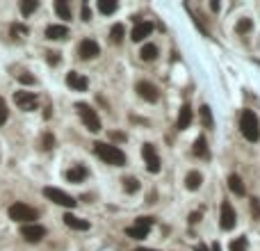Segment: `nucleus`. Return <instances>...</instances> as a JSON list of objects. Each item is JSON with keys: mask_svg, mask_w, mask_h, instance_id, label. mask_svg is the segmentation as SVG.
Wrapping results in <instances>:
<instances>
[{"mask_svg": "<svg viewBox=\"0 0 260 251\" xmlns=\"http://www.w3.org/2000/svg\"><path fill=\"white\" fill-rule=\"evenodd\" d=\"M94 151H96V156L101 158L103 162H107V165H114V167H121V165H126V153L119 149V146H114V144L96 142L94 144Z\"/></svg>", "mask_w": 260, "mask_h": 251, "instance_id": "1", "label": "nucleus"}, {"mask_svg": "<svg viewBox=\"0 0 260 251\" xmlns=\"http://www.w3.org/2000/svg\"><path fill=\"white\" fill-rule=\"evenodd\" d=\"M240 130H242L244 139H249V142H258L260 139V124L254 110H244L242 112V117H240Z\"/></svg>", "mask_w": 260, "mask_h": 251, "instance_id": "2", "label": "nucleus"}, {"mask_svg": "<svg viewBox=\"0 0 260 251\" xmlns=\"http://www.w3.org/2000/svg\"><path fill=\"white\" fill-rule=\"evenodd\" d=\"M7 215H9V219L21 221V224H35L37 210H35V208H30L28 204H14V206H9Z\"/></svg>", "mask_w": 260, "mask_h": 251, "instance_id": "3", "label": "nucleus"}, {"mask_svg": "<svg viewBox=\"0 0 260 251\" xmlns=\"http://www.w3.org/2000/svg\"><path fill=\"white\" fill-rule=\"evenodd\" d=\"M76 110H78V114H80L83 124L87 126L89 132H98V130H101V119H98V114H96L94 108H89L87 103H78Z\"/></svg>", "mask_w": 260, "mask_h": 251, "instance_id": "4", "label": "nucleus"}, {"mask_svg": "<svg viewBox=\"0 0 260 251\" xmlns=\"http://www.w3.org/2000/svg\"><path fill=\"white\" fill-rule=\"evenodd\" d=\"M151 226H153V219H151V217H139V219H135L132 226L126 228V235L132 240H144L148 235V231H151Z\"/></svg>", "mask_w": 260, "mask_h": 251, "instance_id": "5", "label": "nucleus"}, {"mask_svg": "<svg viewBox=\"0 0 260 251\" xmlns=\"http://www.w3.org/2000/svg\"><path fill=\"white\" fill-rule=\"evenodd\" d=\"M43 197L57 206H64V208H76V199L69 197L66 192L57 190V187H43Z\"/></svg>", "mask_w": 260, "mask_h": 251, "instance_id": "6", "label": "nucleus"}, {"mask_svg": "<svg viewBox=\"0 0 260 251\" xmlns=\"http://www.w3.org/2000/svg\"><path fill=\"white\" fill-rule=\"evenodd\" d=\"M142 158H144V162H146V169L151 173H158L160 169V165H162V162H160V156H158V151L153 149V144H144L142 146Z\"/></svg>", "mask_w": 260, "mask_h": 251, "instance_id": "7", "label": "nucleus"}, {"mask_svg": "<svg viewBox=\"0 0 260 251\" xmlns=\"http://www.w3.org/2000/svg\"><path fill=\"white\" fill-rule=\"evenodd\" d=\"M219 226L224 228V231H233L235 228V210L228 201L221 204V215H219Z\"/></svg>", "mask_w": 260, "mask_h": 251, "instance_id": "8", "label": "nucleus"}, {"mask_svg": "<svg viewBox=\"0 0 260 251\" xmlns=\"http://www.w3.org/2000/svg\"><path fill=\"white\" fill-rule=\"evenodd\" d=\"M14 101H16V105L21 110H25V112L37 108V94L35 91H16V94H14Z\"/></svg>", "mask_w": 260, "mask_h": 251, "instance_id": "9", "label": "nucleus"}, {"mask_svg": "<svg viewBox=\"0 0 260 251\" xmlns=\"http://www.w3.org/2000/svg\"><path fill=\"white\" fill-rule=\"evenodd\" d=\"M98 53H101V48H98V43L94 39H83L80 46H78V55L83 60H94V57H98Z\"/></svg>", "mask_w": 260, "mask_h": 251, "instance_id": "10", "label": "nucleus"}, {"mask_svg": "<svg viewBox=\"0 0 260 251\" xmlns=\"http://www.w3.org/2000/svg\"><path fill=\"white\" fill-rule=\"evenodd\" d=\"M21 235H23L28 242H39L46 235V228L39 226V224H23L21 226Z\"/></svg>", "mask_w": 260, "mask_h": 251, "instance_id": "11", "label": "nucleus"}, {"mask_svg": "<svg viewBox=\"0 0 260 251\" xmlns=\"http://www.w3.org/2000/svg\"><path fill=\"white\" fill-rule=\"evenodd\" d=\"M137 94L142 96L144 101H148V103H155V101L160 98L158 87H155V84H151V83H146V80L137 83Z\"/></svg>", "mask_w": 260, "mask_h": 251, "instance_id": "12", "label": "nucleus"}, {"mask_svg": "<svg viewBox=\"0 0 260 251\" xmlns=\"http://www.w3.org/2000/svg\"><path fill=\"white\" fill-rule=\"evenodd\" d=\"M151 32H153V23H151V21H137L132 32H130V39H132V42H144Z\"/></svg>", "mask_w": 260, "mask_h": 251, "instance_id": "13", "label": "nucleus"}, {"mask_svg": "<svg viewBox=\"0 0 260 251\" xmlns=\"http://www.w3.org/2000/svg\"><path fill=\"white\" fill-rule=\"evenodd\" d=\"M66 84H69L71 89H76V91H85L89 87L87 78H85V76H80V73H76V71H71L69 76H66Z\"/></svg>", "mask_w": 260, "mask_h": 251, "instance_id": "14", "label": "nucleus"}, {"mask_svg": "<svg viewBox=\"0 0 260 251\" xmlns=\"http://www.w3.org/2000/svg\"><path fill=\"white\" fill-rule=\"evenodd\" d=\"M192 108H189V103H183L180 105V110H178V130H185V128H189V124H192Z\"/></svg>", "mask_w": 260, "mask_h": 251, "instance_id": "15", "label": "nucleus"}, {"mask_svg": "<svg viewBox=\"0 0 260 251\" xmlns=\"http://www.w3.org/2000/svg\"><path fill=\"white\" fill-rule=\"evenodd\" d=\"M64 224L69 228H73V231H87L89 228V221L87 219H80V217H76V215H64Z\"/></svg>", "mask_w": 260, "mask_h": 251, "instance_id": "16", "label": "nucleus"}, {"mask_svg": "<svg viewBox=\"0 0 260 251\" xmlns=\"http://www.w3.org/2000/svg\"><path fill=\"white\" fill-rule=\"evenodd\" d=\"M69 28L66 25H48L46 28V39H66Z\"/></svg>", "mask_w": 260, "mask_h": 251, "instance_id": "17", "label": "nucleus"}, {"mask_svg": "<svg viewBox=\"0 0 260 251\" xmlns=\"http://www.w3.org/2000/svg\"><path fill=\"white\" fill-rule=\"evenodd\" d=\"M192 151H194V156L201 158V160H208V158H210V151H208V144H206V137H203V135L201 137H196Z\"/></svg>", "mask_w": 260, "mask_h": 251, "instance_id": "18", "label": "nucleus"}, {"mask_svg": "<svg viewBox=\"0 0 260 251\" xmlns=\"http://www.w3.org/2000/svg\"><path fill=\"white\" fill-rule=\"evenodd\" d=\"M66 178H69V183H80V180L87 178V169L83 165H76V167H71L66 171Z\"/></svg>", "mask_w": 260, "mask_h": 251, "instance_id": "19", "label": "nucleus"}, {"mask_svg": "<svg viewBox=\"0 0 260 251\" xmlns=\"http://www.w3.org/2000/svg\"><path fill=\"white\" fill-rule=\"evenodd\" d=\"M201 183H203V176L199 171H189L187 176H185V187H187V190H199V187H201Z\"/></svg>", "mask_w": 260, "mask_h": 251, "instance_id": "20", "label": "nucleus"}, {"mask_svg": "<svg viewBox=\"0 0 260 251\" xmlns=\"http://www.w3.org/2000/svg\"><path fill=\"white\" fill-rule=\"evenodd\" d=\"M228 187H231L233 194L244 197V183H242V178H240L237 173H231V176H228Z\"/></svg>", "mask_w": 260, "mask_h": 251, "instance_id": "21", "label": "nucleus"}, {"mask_svg": "<svg viewBox=\"0 0 260 251\" xmlns=\"http://www.w3.org/2000/svg\"><path fill=\"white\" fill-rule=\"evenodd\" d=\"M139 55H142L144 62H153L155 57H158V46H153V43H146V46L139 50Z\"/></svg>", "mask_w": 260, "mask_h": 251, "instance_id": "22", "label": "nucleus"}, {"mask_svg": "<svg viewBox=\"0 0 260 251\" xmlns=\"http://www.w3.org/2000/svg\"><path fill=\"white\" fill-rule=\"evenodd\" d=\"M55 12L59 14V18L71 21V7L66 5V0H57V2H55Z\"/></svg>", "mask_w": 260, "mask_h": 251, "instance_id": "23", "label": "nucleus"}, {"mask_svg": "<svg viewBox=\"0 0 260 251\" xmlns=\"http://www.w3.org/2000/svg\"><path fill=\"white\" fill-rule=\"evenodd\" d=\"M98 12L101 14L117 12V0H98Z\"/></svg>", "mask_w": 260, "mask_h": 251, "instance_id": "24", "label": "nucleus"}, {"mask_svg": "<svg viewBox=\"0 0 260 251\" xmlns=\"http://www.w3.org/2000/svg\"><path fill=\"white\" fill-rule=\"evenodd\" d=\"M37 7H39L37 0H21V14L23 16H30L32 12H37Z\"/></svg>", "mask_w": 260, "mask_h": 251, "instance_id": "25", "label": "nucleus"}, {"mask_svg": "<svg viewBox=\"0 0 260 251\" xmlns=\"http://www.w3.org/2000/svg\"><path fill=\"white\" fill-rule=\"evenodd\" d=\"M110 39H112V43H121V42H124V25H121V23L112 25V30H110Z\"/></svg>", "mask_w": 260, "mask_h": 251, "instance_id": "26", "label": "nucleus"}, {"mask_svg": "<svg viewBox=\"0 0 260 251\" xmlns=\"http://www.w3.org/2000/svg\"><path fill=\"white\" fill-rule=\"evenodd\" d=\"M124 190L128 192V194L137 192V190H139V180H137L135 176H128V178H124Z\"/></svg>", "mask_w": 260, "mask_h": 251, "instance_id": "27", "label": "nucleus"}, {"mask_svg": "<svg viewBox=\"0 0 260 251\" xmlns=\"http://www.w3.org/2000/svg\"><path fill=\"white\" fill-rule=\"evenodd\" d=\"M251 28H254V23H251V18H240V21H237V25H235V30L240 32V35L249 32Z\"/></svg>", "mask_w": 260, "mask_h": 251, "instance_id": "28", "label": "nucleus"}, {"mask_svg": "<svg viewBox=\"0 0 260 251\" xmlns=\"http://www.w3.org/2000/svg\"><path fill=\"white\" fill-rule=\"evenodd\" d=\"M53 146H55L53 132H43V137H42V149H43V151H50Z\"/></svg>", "mask_w": 260, "mask_h": 251, "instance_id": "29", "label": "nucleus"}, {"mask_svg": "<svg viewBox=\"0 0 260 251\" xmlns=\"http://www.w3.org/2000/svg\"><path fill=\"white\" fill-rule=\"evenodd\" d=\"M201 119H203V124L210 128L213 126V112H210V108L208 105H201Z\"/></svg>", "mask_w": 260, "mask_h": 251, "instance_id": "30", "label": "nucleus"}, {"mask_svg": "<svg viewBox=\"0 0 260 251\" xmlns=\"http://www.w3.org/2000/svg\"><path fill=\"white\" fill-rule=\"evenodd\" d=\"M231 251H247V240L244 238H237L231 242Z\"/></svg>", "mask_w": 260, "mask_h": 251, "instance_id": "31", "label": "nucleus"}, {"mask_svg": "<svg viewBox=\"0 0 260 251\" xmlns=\"http://www.w3.org/2000/svg\"><path fill=\"white\" fill-rule=\"evenodd\" d=\"M7 117H9V112H7V105H5V101L0 98V126L7 121Z\"/></svg>", "mask_w": 260, "mask_h": 251, "instance_id": "32", "label": "nucleus"}, {"mask_svg": "<svg viewBox=\"0 0 260 251\" xmlns=\"http://www.w3.org/2000/svg\"><path fill=\"white\" fill-rule=\"evenodd\" d=\"M251 212H254V219H260V201L258 199H251Z\"/></svg>", "mask_w": 260, "mask_h": 251, "instance_id": "33", "label": "nucleus"}, {"mask_svg": "<svg viewBox=\"0 0 260 251\" xmlns=\"http://www.w3.org/2000/svg\"><path fill=\"white\" fill-rule=\"evenodd\" d=\"M18 80H21L23 84H35V78H32V76H28V73H21V76H18Z\"/></svg>", "mask_w": 260, "mask_h": 251, "instance_id": "34", "label": "nucleus"}, {"mask_svg": "<svg viewBox=\"0 0 260 251\" xmlns=\"http://www.w3.org/2000/svg\"><path fill=\"white\" fill-rule=\"evenodd\" d=\"M25 32H28V30H25L21 23H18V25L14 23V25H12V35H14V37H16V35H25Z\"/></svg>", "mask_w": 260, "mask_h": 251, "instance_id": "35", "label": "nucleus"}, {"mask_svg": "<svg viewBox=\"0 0 260 251\" xmlns=\"http://www.w3.org/2000/svg\"><path fill=\"white\" fill-rule=\"evenodd\" d=\"M83 21H91V9H89L87 2L83 5Z\"/></svg>", "mask_w": 260, "mask_h": 251, "instance_id": "36", "label": "nucleus"}, {"mask_svg": "<svg viewBox=\"0 0 260 251\" xmlns=\"http://www.w3.org/2000/svg\"><path fill=\"white\" fill-rule=\"evenodd\" d=\"M48 64H59V55L57 53H48Z\"/></svg>", "mask_w": 260, "mask_h": 251, "instance_id": "37", "label": "nucleus"}, {"mask_svg": "<svg viewBox=\"0 0 260 251\" xmlns=\"http://www.w3.org/2000/svg\"><path fill=\"white\" fill-rule=\"evenodd\" d=\"M110 137H112L114 142H124L126 135H124V132H110Z\"/></svg>", "mask_w": 260, "mask_h": 251, "instance_id": "38", "label": "nucleus"}, {"mask_svg": "<svg viewBox=\"0 0 260 251\" xmlns=\"http://www.w3.org/2000/svg\"><path fill=\"white\" fill-rule=\"evenodd\" d=\"M199 219H201V212H192V215H189V221H192V224H196Z\"/></svg>", "mask_w": 260, "mask_h": 251, "instance_id": "39", "label": "nucleus"}, {"mask_svg": "<svg viewBox=\"0 0 260 251\" xmlns=\"http://www.w3.org/2000/svg\"><path fill=\"white\" fill-rule=\"evenodd\" d=\"M196 251H210V249H208L206 245H199V247H196Z\"/></svg>", "mask_w": 260, "mask_h": 251, "instance_id": "40", "label": "nucleus"}, {"mask_svg": "<svg viewBox=\"0 0 260 251\" xmlns=\"http://www.w3.org/2000/svg\"><path fill=\"white\" fill-rule=\"evenodd\" d=\"M135 251H155V249H144V247H139V249H135Z\"/></svg>", "mask_w": 260, "mask_h": 251, "instance_id": "41", "label": "nucleus"}]
</instances>
